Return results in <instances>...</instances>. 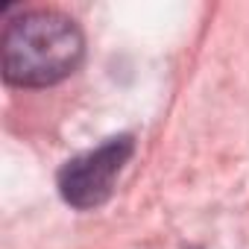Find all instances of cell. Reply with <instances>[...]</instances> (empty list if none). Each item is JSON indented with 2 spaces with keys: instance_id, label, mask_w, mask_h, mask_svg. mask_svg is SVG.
Instances as JSON below:
<instances>
[{
  "instance_id": "cell-1",
  "label": "cell",
  "mask_w": 249,
  "mask_h": 249,
  "mask_svg": "<svg viewBox=\"0 0 249 249\" xmlns=\"http://www.w3.org/2000/svg\"><path fill=\"white\" fill-rule=\"evenodd\" d=\"M79 27L53 9L24 12L3 30V76L21 88L56 85L82 62Z\"/></svg>"
},
{
  "instance_id": "cell-2",
  "label": "cell",
  "mask_w": 249,
  "mask_h": 249,
  "mask_svg": "<svg viewBox=\"0 0 249 249\" xmlns=\"http://www.w3.org/2000/svg\"><path fill=\"white\" fill-rule=\"evenodd\" d=\"M135 144L129 135L111 138L106 144H100L97 150L73 159L65 164V170L59 173V191L65 196V202H71L73 208H97L103 205L111 191H114V179L120 176L123 164L129 161Z\"/></svg>"
}]
</instances>
